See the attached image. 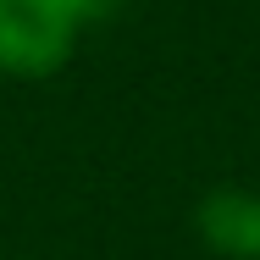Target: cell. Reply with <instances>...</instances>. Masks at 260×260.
<instances>
[{"mask_svg": "<svg viewBox=\"0 0 260 260\" xmlns=\"http://www.w3.org/2000/svg\"><path fill=\"white\" fill-rule=\"evenodd\" d=\"M61 6H67V11L78 17V22H100V17H111V11L122 6V0H61Z\"/></svg>", "mask_w": 260, "mask_h": 260, "instance_id": "3957f363", "label": "cell"}, {"mask_svg": "<svg viewBox=\"0 0 260 260\" xmlns=\"http://www.w3.org/2000/svg\"><path fill=\"white\" fill-rule=\"evenodd\" d=\"M83 22L61 0H0V72L6 78H50L78 50Z\"/></svg>", "mask_w": 260, "mask_h": 260, "instance_id": "6da1fadb", "label": "cell"}, {"mask_svg": "<svg viewBox=\"0 0 260 260\" xmlns=\"http://www.w3.org/2000/svg\"><path fill=\"white\" fill-rule=\"evenodd\" d=\"M194 233L221 260H260V188H210L194 205Z\"/></svg>", "mask_w": 260, "mask_h": 260, "instance_id": "7a4b0ae2", "label": "cell"}]
</instances>
